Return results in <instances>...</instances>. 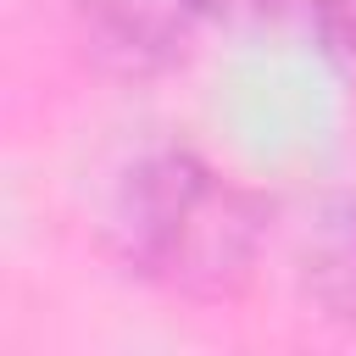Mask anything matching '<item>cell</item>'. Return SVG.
Instances as JSON below:
<instances>
[{
    "mask_svg": "<svg viewBox=\"0 0 356 356\" xmlns=\"http://www.w3.org/2000/svg\"><path fill=\"white\" fill-rule=\"evenodd\" d=\"M267 239V200L189 145H156L122 167L106 200V245L122 273L189 300H228L250 284Z\"/></svg>",
    "mask_w": 356,
    "mask_h": 356,
    "instance_id": "obj_1",
    "label": "cell"
},
{
    "mask_svg": "<svg viewBox=\"0 0 356 356\" xmlns=\"http://www.w3.org/2000/svg\"><path fill=\"white\" fill-rule=\"evenodd\" d=\"M72 28L95 67L117 78H161L189 56L200 11L189 0H72Z\"/></svg>",
    "mask_w": 356,
    "mask_h": 356,
    "instance_id": "obj_2",
    "label": "cell"
},
{
    "mask_svg": "<svg viewBox=\"0 0 356 356\" xmlns=\"http://www.w3.org/2000/svg\"><path fill=\"white\" fill-rule=\"evenodd\" d=\"M295 278L323 323H339L356 334V189L323 200L306 217V234L295 250Z\"/></svg>",
    "mask_w": 356,
    "mask_h": 356,
    "instance_id": "obj_3",
    "label": "cell"
},
{
    "mask_svg": "<svg viewBox=\"0 0 356 356\" xmlns=\"http://www.w3.org/2000/svg\"><path fill=\"white\" fill-rule=\"evenodd\" d=\"M317 11V33L334 56H350L356 61V0H312Z\"/></svg>",
    "mask_w": 356,
    "mask_h": 356,
    "instance_id": "obj_4",
    "label": "cell"
},
{
    "mask_svg": "<svg viewBox=\"0 0 356 356\" xmlns=\"http://www.w3.org/2000/svg\"><path fill=\"white\" fill-rule=\"evenodd\" d=\"M200 11V22H222V28H239V22H267L278 17L289 0H189Z\"/></svg>",
    "mask_w": 356,
    "mask_h": 356,
    "instance_id": "obj_5",
    "label": "cell"
}]
</instances>
